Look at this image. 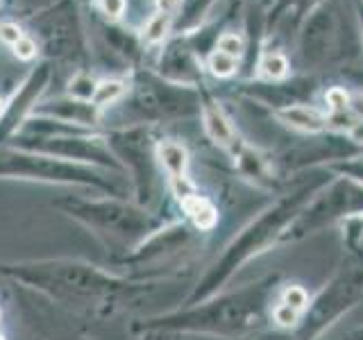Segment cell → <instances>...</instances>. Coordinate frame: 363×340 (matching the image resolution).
Masks as SVG:
<instances>
[{"instance_id":"d4e9b609","label":"cell","mask_w":363,"mask_h":340,"mask_svg":"<svg viewBox=\"0 0 363 340\" xmlns=\"http://www.w3.org/2000/svg\"><path fill=\"white\" fill-rule=\"evenodd\" d=\"M347 109H350L352 113H357L359 120H363V94H354V96H350Z\"/></svg>"},{"instance_id":"ba28073f","label":"cell","mask_w":363,"mask_h":340,"mask_svg":"<svg viewBox=\"0 0 363 340\" xmlns=\"http://www.w3.org/2000/svg\"><path fill=\"white\" fill-rule=\"evenodd\" d=\"M202 123H204V130H207V134H209V139L216 145H220V147H225V150H230L234 154L238 152L241 143H238L234 125L230 123V118L225 116V111L216 105V102H207V105H202Z\"/></svg>"},{"instance_id":"4316f807","label":"cell","mask_w":363,"mask_h":340,"mask_svg":"<svg viewBox=\"0 0 363 340\" xmlns=\"http://www.w3.org/2000/svg\"><path fill=\"white\" fill-rule=\"evenodd\" d=\"M340 340H363V327H357V329H352V332H347Z\"/></svg>"},{"instance_id":"52a82bcc","label":"cell","mask_w":363,"mask_h":340,"mask_svg":"<svg viewBox=\"0 0 363 340\" xmlns=\"http://www.w3.org/2000/svg\"><path fill=\"white\" fill-rule=\"evenodd\" d=\"M34 111L43 113V116H52L57 120L77 123V125H98V120H100V109L94 105V102L75 100V98L52 100L48 105L37 107Z\"/></svg>"},{"instance_id":"5b68a950","label":"cell","mask_w":363,"mask_h":340,"mask_svg":"<svg viewBox=\"0 0 363 340\" xmlns=\"http://www.w3.org/2000/svg\"><path fill=\"white\" fill-rule=\"evenodd\" d=\"M50 77H52L50 64H39L32 68V73L26 77V82L18 86L14 98L7 102L3 113H0V139L9 136L23 120H26L30 111L37 109V100L45 91V86H48Z\"/></svg>"},{"instance_id":"ffe728a7","label":"cell","mask_w":363,"mask_h":340,"mask_svg":"<svg viewBox=\"0 0 363 340\" xmlns=\"http://www.w3.org/2000/svg\"><path fill=\"white\" fill-rule=\"evenodd\" d=\"M343 230H345V243L347 245H361L363 243V213L345 220Z\"/></svg>"},{"instance_id":"cb8c5ba5","label":"cell","mask_w":363,"mask_h":340,"mask_svg":"<svg viewBox=\"0 0 363 340\" xmlns=\"http://www.w3.org/2000/svg\"><path fill=\"white\" fill-rule=\"evenodd\" d=\"M343 173H347L350 179L359 181V184H363V159H359V162H350L343 166Z\"/></svg>"},{"instance_id":"603a6c76","label":"cell","mask_w":363,"mask_h":340,"mask_svg":"<svg viewBox=\"0 0 363 340\" xmlns=\"http://www.w3.org/2000/svg\"><path fill=\"white\" fill-rule=\"evenodd\" d=\"M102 14L109 21H118L125 14V7H128V0H98Z\"/></svg>"},{"instance_id":"4fadbf2b","label":"cell","mask_w":363,"mask_h":340,"mask_svg":"<svg viewBox=\"0 0 363 340\" xmlns=\"http://www.w3.org/2000/svg\"><path fill=\"white\" fill-rule=\"evenodd\" d=\"M125 91H128V86H125V82H121V79H105V82H98L96 86V94H94V105L98 109L111 105V102H116L125 96Z\"/></svg>"},{"instance_id":"d6986e66","label":"cell","mask_w":363,"mask_h":340,"mask_svg":"<svg viewBox=\"0 0 363 340\" xmlns=\"http://www.w3.org/2000/svg\"><path fill=\"white\" fill-rule=\"evenodd\" d=\"M325 102H327V107L332 113H343L347 109V102H350V94L345 89H340V86H332L325 94Z\"/></svg>"},{"instance_id":"9c48e42d","label":"cell","mask_w":363,"mask_h":340,"mask_svg":"<svg viewBox=\"0 0 363 340\" xmlns=\"http://www.w3.org/2000/svg\"><path fill=\"white\" fill-rule=\"evenodd\" d=\"M277 118L295 130L309 134H318L327 128V116L311 105H286L277 111Z\"/></svg>"},{"instance_id":"2e32d148","label":"cell","mask_w":363,"mask_h":340,"mask_svg":"<svg viewBox=\"0 0 363 340\" xmlns=\"http://www.w3.org/2000/svg\"><path fill=\"white\" fill-rule=\"evenodd\" d=\"M96 86H98V82L94 77L79 73L71 79V82H68V98L91 102L94 100V94H96Z\"/></svg>"},{"instance_id":"44dd1931","label":"cell","mask_w":363,"mask_h":340,"mask_svg":"<svg viewBox=\"0 0 363 340\" xmlns=\"http://www.w3.org/2000/svg\"><path fill=\"white\" fill-rule=\"evenodd\" d=\"M11 52H14L21 62H32L34 57L39 55V45L32 37H23L21 41H16L14 45H11Z\"/></svg>"},{"instance_id":"83f0119b","label":"cell","mask_w":363,"mask_h":340,"mask_svg":"<svg viewBox=\"0 0 363 340\" xmlns=\"http://www.w3.org/2000/svg\"><path fill=\"white\" fill-rule=\"evenodd\" d=\"M0 340H5V338H3V336H0Z\"/></svg>"},{"instance_id":"277c9868","label":"cell","mask_w":363,"mask_h":340,"mask_svg":"<svg viewBox=\"0 0 363 340\" xmlns=\"http://www.w3.org/2000/svg\"><path fill=\"white\" fill-rule=\"evenodd\" d=\"M363 213V184L350 177H336L306 204L284 234L281 243H293L320 232L325 225L345 222Z\"/></svg>"},{"instance_id":"30bf717a","label":"cell","mask_w":363,"mask_h":340,"mask_svg":"<svg viewBox=\"0 0 363 340\" xmlns=\"http://www.w3.org/2000/svg\"><path fill=\"white\" fill-rule=\"evenodd\" d=\"M179 202H182V209L186 211V215L193 220V225H196L198 230L209 232L216 225V220H218V209H216L204 196H198L196 191H191L189 196L179 198Z\"/></svg>"},{"instance_id":"7402d4cb","label":"cell","mask_w":363,"mask_h":340,"mask_svg":"<svg viewBox=\"0 0 363 340\" xmlns=\"http://www.w3.org/2000/svg\"><path fill=\"white\" fill-rule=\"evenodd\" d=\"M26 34H23V30L16 26V23H11V21H3L0 23V43H5V45H14L16 41H21Z\"/></svg>"},{"instance_id":"8fae6325","label":"cell","mask_w":363,"mask_h":340,"mask_svg":"<svg viewBox=\"0 0 363 340\" xmlns=\"http://www.w3.org/2000/svg\"><path fill=\"white\" fill-rule=\"evenodd\" d=\"M175 26V16L168 14V11H155V14L147 18V23L143 26L141 32V43L143 45H159L164 43V39L173 32Z\"/></svg>"},{"instance_id":"8992f818","label":"cell","mask_w":363,"mask_h":340,"mask_svg":"<svg viewBox=\"0 0 363 340\" xmlns=\"http://www.w3.org/2000/svg\"><path fill=\"white\" fill-rule=\"evenodd\" d=\"M157 157L162 166L166 168V173L175 186L177 198H184L193 191L186 181V168H189V152L186 147L177 141H164L157 145Z\"/></svg>"},{"instance_id":"6da1fadb","label":"cell","mask_w":363,"mask_h":340,"mask_svg":"<svg viewBox=\"0 0 363 340\" xmlns=\"http://www.w3.org/2000/svg\"><path fill=\"white\" fill-rule=\"evenodd\" d=\"M329 181L332 179L325 173L302 179L293 191L284 193L275 204H270L266 211H261L257 218L234 238L232 245L225 249V254L216 261L213 268L207 272V277H204L198 286L196 295H193V300H204V298H209V295H213L216 290H220L225 283L234 277V272L241 270L247 261H252L255 256L264 254L266 249L281 243V238L293 225V220L298 218L302 209L318 196V191L329 184Z\"/></svg>"},{"instance_id":"7a4b0ae2","label":"cell","mask_w":363,"mask_h":340,"mask_svg":"<svg viewBox=\"0 0 363 340\" xmlns=\"http://www.w3.org/2000/svg\"><path fill=\"white\" fill-rule=\"evenodd\" d=\"M277 290V277H264L236 293L220 295L200 309H193L175 317V327L207 332L218 336H243L264 324L272 309V298Z\"/></svg>"},{"instance_id":"3957f363","label":"cell","mask_w":363,"mask_h":340,"mask_svg":"<svg viewBox=\"0 0 363 340\" xmlns=\"http://www.w3.org/2000/svg\"><path fill=\"white\" fill-rule=\"evenodd\" d=\"M363 300V252L361 245H347V254L327 286L309 302L298 327L300 340H313Z\"/></svg>"},{"instance_id":"484cf974","label":"cell","mask_w":363,"mask_h":340,"mask_svg":"<svg viewBox=\"0 0 363 340\" xmlns=\"http://www.w3.org/2000/svg\"><path fill=\"white\" fill-rule=\"evenodd\" d=\"M347 134H350V139L354 141V143H361L363 145V120H357L354 125H352Z\"/></svg>"},{"instance_id":"5bb4252c","label":"cell","mask_w":363,"mask_h":340,"mask_svg":"<svg viewBox=\"0 0 363 340\" xmlns=\"http://www.w3.org/2000/svg\"><path fill=\"white\" fill-rule=\"evenodd\" d=\"M289 60L281 52H266L259 62V73L266 79H284L289 75Z\"/></svg>"},{"instance_id":"e0dca14e","label":"cell","mask_w":363,"mask_h":340,"mask_svg":"<svg viewBox=\"0 0 363 340\" xmlns=\"http://www.w3.org/2000/svg\"><path fill=\"white\" fill-rule=\"evenodd\" d=\"M207 68L216 77H232L236 73V68H238V60H234V57L225 55L220 50H213L209 55V60H207Z\"/></svg>"},{"instance_id":"ac0fdd59","label":"cell","mask_w":363,"mask_h":340,"mask_svg":"<svg viewBox=\"0 0 363 340\" xmlns=\"http://www.w3.org/2000/svg\"><path fill=\"white\" fill-rule=\"evenodd\" d=\"M216 50H220V52H225V55L234 57V60H238V57L243 55L245 45H243V39L238 37V34H234V32H225V34H220V37H218V41H216Z\"/></svg>"},{"instance_id":"7c38bea8","label":"cell","mask_w":363,"mask_h":340,"mask_svg":"<svg viewBox=\"0 0 363 340\" xmlns=\"http://www.w3.org/2000/svg\"><path fill=\"white\" fill-rule=\"evenodd\" d=\"M236 159H238V170L250 177V179H255L257 184H261V181H266L270 179L268 175V164H266V159L261 157L259 152H255L252 147H245L241 145L238 147V152H236Z\"/></svg>"},{"instance_id":"9a60e30c","label":"cell","mask_w":363,"mask_h":340,"mask_svg":"<svg viewBox=\"0 0 363 340\" xmlns=\"http://www.w3.org/2000/svg\"><path fill=\"white\" fill-rule=\"evenodd\" d=\"M277 302H281V304H286V306H291L293 311H298V313H302L304 315V311L309 309V293H306L300 283H291V286H286L281 290V295H279V300Z\"/></svg>"}]
</instances>
